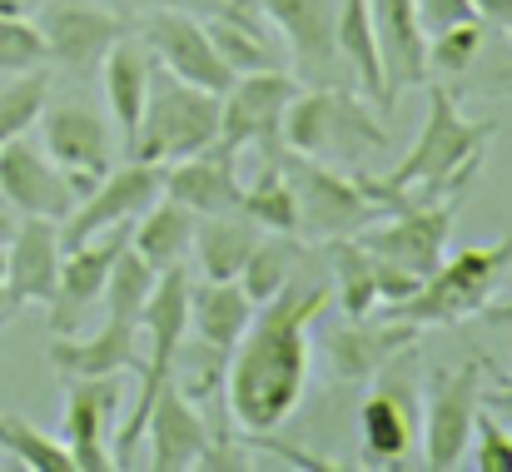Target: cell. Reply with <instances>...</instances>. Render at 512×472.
<instances>
[{
    "label": "cell",
    "instance_id": "cell-1",
    "mask_svg": "<svg viewBox=\"0 0 512 472\" xmlns=\"http://www.w3.org/2000/svg\"><path fill=\"white\" fill-rule=\"evenodd\" d=\"M329 284L289 279L274 299L254 304L244 338L229 353V413L244 433L269 438L284 418H294L309 388V333L329 309Z\"/></svg>",
    "mask_w": 512,
    "mask_h": 472
},
{
    "label": "cell",
    "instance_id": "cell-2",
    "mask_svg": "<svg viewBox=\"0 0 512 472\" xmlns=\"http://www.w3.org/2000/svg\"><path fill=\"white\" fill-rule=\"evenodd\" d=\"M493 120H468L453 100L448 85H428V115L418 140L408 145V155L388 169V179H368L373 199L393 214L408 194H448V189H468L473 174L483 169V150L493 140Z\"/></svg>",
    "mask_w": 512,
    "mask_h": 472
},
{
    "label": "cell",
    "instance_id": "cell-3",
    "mask_svg": "<svg viewBox=\"0 0 512 472\" xmlns=\"http://www.w3.org/2000/svg\"><path fill=\"white\" fill-rule=\"evenodd\" d=\"M512 274V234L478 244V249H458L453 259H443L408 299L383 304L388 318L433 328V323H458V318L483 314L493 304V294L503 289V279Z\"/></svg>",
    "mask_w": 512,
    "mask_h": 472
},
{
    "label": "cell",
    "instance_id": "cell-4",
    "mask_svg": "<svg viewBox=\"0 0 512 472\" xmlns=\"http://www.w3.org/2000/svg\"><path fill=\"white\" fill-rule=\"evenodd\" d=\"M284 150L304 159H353L388 150L383 120L348 90V85H319L299 90L284 110Z\"/></svg>",
    "mask_w": 512,
    "mask_h": 472
},
{
    "label": "cell",
    "instance_id": "cell-5",
    "mask_svg": "<svg viewBox=\"0 0 512 472\" xmlns=\"http://www.w3.org/2000/svg\"><path fill=\"white\" fill-rule=\"evenodd\" d=\"M219 140V95L184 85L170 70H150V95H145V115L140 130L130 140V159H150V164H174L184 155H199Z\"/></svg>",
    "mask_w": 512,
    "mask_h": 472
},
{
    "label": "cell",
    "instance_id": "cell-6",
    "mask_svg": "<svg viewBox=\"0 0 512 472\" xmlns=\"http://www.w3.org/2000/svg\"><path fill=\"white\" fill-rule=\"evenodd\" d=\"M284 169L299 199V234L309 244H334L353 239L358 229H368L373 219H383L388 209L373 199L363 174H343L329 159H304L284 150Z\"/></svg>",
    "mask_w": 512,
    "mask_h": 472
},
{
    "label": "cell",
    "instance_id": "cell-7",
    "mask_svg": "<svg viewBox=\"0 0 512 472\" xmlns=\"http://www.w3.org/2000/svg\"><path fill=\"white\" fill-rule=\"evenodd\" d=\"M463 194H468V189L408 194V199L393 209V219H383V224L373 219V224L358 229L353 239H358L368 254H378V259H388V264H398V269L428 279V274L448 259V234H453V214H458Z\"/></svg>",
    "mask_w": 512,
    "mask_h": 472
},
{
    "label": "cell",
    "instance_id": "cell-8",
    "mask_svg": "<svg viewBox=\"0 0 512 472\" xmlns=\"http://www.w3.org/2000/svg\"><path fill=\"white\" fill-rule=\"evenodd\" d=\"M299 95V85L284 70H249L234 75L219 95V140L224 150H259V159H284V110Z\"/></svg>",
    "mask_w": 512,
    "mask_h": 472
},
{
    "label": "cell",
    "instance_id": "cell-9",
    "mask_svg": "<svg viewBox=\"0 0 512 472\" xmlns=\"http://www.w3.org/2000/svg\"><path fill=\"white\" fill-rule=\"evenodd\" d=\"M130 30L140 35V45L155 55L160 70L179 75L184 85H199L209 95H224L234 70L219 60L204 20L194 10H179V5H145L140 15H130Z\"/></svg>",
    "mask_w": 512,
    "mask_h": 472
},
{
    "label": "cell",
    "instance_id": "cell-10",
    "mask_svg": "<svg viewBox=\"0 0 512 472\" xmlns=\"http://www.w3.org/2000/svg\"><path fill=\"white\" fill-rule=\"evenodd\" d=\"M483 358L463 368L428 373V418H423V463L433 472H453L473 443V418L483 408Z\"/></svg>",
    "mask_w": 512,
    "mask_h": 472
},
{
    "label": "cell",
    "instance_id": "cell-11",
    "mask_svg": "<svg viewBox=\"0 0 512 472\" xmlns=\"http://www.w3.org/2000/svg\"><path fill=\"white\" fill-rule=\"evenodd\" d=\"M165 194V164H150V159H125V164H110L100 174V184L60 219V244H80L100 229H115V224H135L155 199Z\"/></svg>",
    "mask_w": 512,
    "mask_h": 472
},
{
    "label": "cell",
    "instance_id": "cell-12",
    "mask_svg": "<svg viewBox=\"0 0 512 472\" xmlns=\"http://www.w3.org/2000/svg\"><path fill=\"white\" fill-rule=\"evenodd\" d=\"M85 194L75 189V179L45 155V145H35L30 135H15L0 145V204L10 214L25 219H65Z\"/></svg>",
    "mask_w": 512,
    "mask_h": 472
},
{
    "label": "cell",
    "instance_id": "cell-13",
    "mask_svg": "<svg viewBox=\"0 0 512 472\" xmlns=\"http://www.w3.org/2000/svg\"><path fill=\"white\" fill-rule=\"evenodd\" d=\"M35 125H40L45 155L75 179L80 194H90V189L100 184V174L115 164V140H110L115 130H110L105 115H100L95 105H85V100H60V105L45 100V110H40Z\"/></svg>",
    "mask_w": 512,
    "mask_h": 472
},
{
    "label": "cell",
    "instance_id": "cell-14",
    "mask_svg": "<svg viewBox=\"0 0 512 472\" xmlns=\"http://www.w3.org/2000/svg\"><path fill=\"white\" fill-rule=\"evenodd\" d=\"M40 40H45V55L75 75L95 70L105 60V50L130 35V15L115 10V5H90V0H50L35 20Z\"/></svg>",
    "mask_w": 512,
    "mask_h": 472
},
{
    "label": "cell",
    "instance_id": "cell-15",
    "mask_svg": "<svg viewBox=\"0 0 512 472\" xmlns=\"http://www.w3.org/2000/svg\"><path fill=\"white\" fill-rule=\"evenodd\" d=\"M358 433H363L368 463H378V468H393V463H403L418 448V438H423V408H418V388L398 368V358L373 378V393H368V403L358 413Z\"/></svg>",
    "mask_w": 512,
    "mask_h": 472
},
{
    "label": "cell",
    "instance_id": "cell-16",
    "mask_svg": "<svg viewBox=\"0 0 512 472\" xmlns=\"http://www.w3.org/2000/svg\"><path fill=\"white\" fill-rule=\"evenodd\" d=\"M125 244H130V224H115V229H100V234H90V239L65 249L60 279H55V299L45 304L50 309V333H75L80 328L85 309L100 304L110 264H115V254Z\"/></svg>",
    "mask_w": 512,
    "mask_h": 472
},
{
    "label": "cell",
    "instance_id": "cell-17",
    "mask_svg": "<svg viewBox=\"0 0 512 472\" xmlns=\"http://www.w3.org/2000/svg\"><path fill=\"white\" fill-rule=\"evenodd\" d=\"M125 388L120 373L105 378H70L65 393V448L75 458V472H110V428L120 423Z\"/></svg>",
    "mask_w": 512,
    "mask_h": 472
},
{
    "label": "cell",
    "instance_id": "cell-18",
    "mask_svg": "<svg viewBox=\"0 0 512 472\" xmlns=\"http://www.w3.org/2000/svg\"><path fill=\"white\" fill-rule=\"evenodd\" d=\"M150 472H189L209 468L214 458V433L204 423V413L194 408L189 393H179L174 383H165L150 403Z\"/></svg>",
    "mask_w": 512,
    "mask_h": 472
},
{
    "label": "cell",
    "instance_id": "cell-19",
    "mask_svg": "<svg viewBox=\"0 0 512 472\" xmlns=\"http://www.w3.org/2000/svg\"><path fill=\"white\" fill-rule=\"evenodd\" d=\"M259 10L274 20V30L289 40L294 65L329 85L339 75V45H334V20H339V0H259Z\"/></svg>",
    "mask_w": 512,
    "mask_h": 472
},
{
    "label": "cell",
    "instance_id": "cell-20",
    "mask_svg": "<svg viewBox=\"0 0 512 472\" xmlns=\"http://www.w3.org/2000/svg\"><path fill=\"white\" fill-rule=\"evenodd\" d=\"M60 224L55 219H20L15 234L5 239V294L15 309L25 304H50L55 279H60Z\"/></svg>",
    "mask_w": 512,
    "mask_h": 472
},
{
    "label": "cell",
    "instance_id": "cell-21",
    "mask_svg": "<svg viewBox=\"0 0 512 472\" xmlns=\"http://www.w3.org/2000/svg\"><path fill=\"white\" fill-rule=\"evenodd\" d=\"M418 323H403V318H388L383 323H368V318H348L343 328H334L324 343H329V358H334V373L339 383H373L393 358H403L413 343H418Z\"/></svg>",
    "mask_w": 512,
    "mask_h": 472
},
{
    "label": "cell",
    "instance_id": "cell-22",
    "mask_svg": "<svg viewBox=\"0 0 512 472\" xmlns=\"http://www.w3.org/2000/svg\"><path fill=\"white\" fill-rule=\"evenodd\" d=\"M165 194L179 199L184 209H194L199 219L204 214L239 209V194H244V184H239V155L224 150V145H209L199 155L174 159V164H165Z\"/></svg>",
    "mask_w": 512,
    "mask_h": 472
},
{
    "label": "cell",
    "instance_id": "cell-23",
    "mask_svg": "<svg viewBox=\"0 0 512 472\" xmlns=\"http://www.w3.org/2000/svg\"><path fill=\"white\" fill-rule=\"evenodd\" d=\"M140 343H135V323L105 318L90 338H55L50 343V368L60 378H105V373H130L140 368Z\"/></svg>",
    "mask_w": 512,
    "mask_h": 472
},
{
    "label": "cell",
    "instance_id": "cell-24",
    "mask_svg": "<svg viewBox=\"0 0 512 472\" xmlns=\"http://www.w3.org/2000/svg\"><path fill=\"white\" fill-rule=\"evenodd\" d=\"M105 105L115 115V135L120 145L130 150L135 130H140V115H145V95H150V70H155V55L140 45V35H120L110 50H105Z\"/></svg>",
    "mask_w": 512,
    "mask_h": 472
},
{
    "label": "cell",
    "instance_id": "cell-25",
    "mask_svg": "<svg viewBox=\"0 0 512 472\" xmlns=\"http://www.w3.org/2000/svg\"><path fill=\"white\" fill-rule=\"evenodd\" d=\"M194 224H199V214H194V209H184L179 199L160 194V199H155V204L130 224V249H135L155 274L179 269V264H184V254H189V244H194Z\"/></svg>",
    "mask_w": 512,
    "mask_h": 472
},
{
    "label": "cell",
    "instance_id": "cell-26",
    "mask_svg": "<svg viewBox=\"0 0 512 472\" xmlns=\"http://www.w3.org/2000/svg\"><path fill=\"white\" fill-rule=\"evenodd\" d=\"M249 318H254V304L239 289V279H224V284L204 279V289L189 284V328H194L199 343H209L219 353H234V343L244 338Z\"/></svg>",
    "mask_w": 512,
    "mask_h": 472
},
{
    "label": "cell",
    "instance_id": "cell-27",
    "mask_svg": "<svg viewBox=\"0 0 512 472\" xmlns=\"http://www.w3.org/2000/svg\"><path fill=\"white\" fill-rule=\"evenodd\" d=\"M334 45H339L343 70H353L363 100L388 115V100H383V60H378V35H373V10H368V0H339Z\"/></svg>",
    "mask_w": 512,
    "mask_h": 472
},
{
    "label": "cell",
    "instance_id": "cell-28",
    "mask_svg": "<svg viewBox=\"0 0 512 472\" xmlns=\"http://www.w3.org/2000/svg\"><path fill=\"white\" fill-rule=\"evenodd\" d=\"M259 224L254 219H244L239 209H229V214H204L199 224H194V254H199V269H204V279H239V269H244V259H249V249L259 244Z\"/></svg>",
    "mask_w": 512,
    "mask_h": 472
},
{
    "label": "cell",
    "instance_id": "cell-29",
    "mask_svg": "<svg viewBox=\"0 0 512 472\" xmlns=\"http://www.w3.org/2000/svg\"><path fill=\"white\" fill-rule=\"evenodd\" d=\"M204 30H209L219 60H224L234 75H249V70H279V55H274V45L264 40V20H259V15L209 10Z\"/></svg>",
    "mask_w": 512,
    "mask_h": 472
},
{
    "label": "cell",
    "instance_id": "cell-30",
    "mask_svg": "<svg viewBox=\"0 0 512 472\" xmlns=\"http://www.w3.org/2000/svg\"><path fill=\"white\" fill-rule=\"evenodd\" d=\"M239 214L254 219L264 234H299V199H294V184H289L284 159H269V164L259 169V179L244 184Z\"/></svg>",
    "mask_w": 512,
    "mask_h": 472
},
{
    "label": "cell",
    "instance_id": "cell-31",
    "mask_svg": "<svg viewBox=\"0 0 512 472\" xmlns=\"http://www.w3.org/2000/svg\"><path fill=\"white\" fill-rule=\"evenodd\" d=\"M294 259H299L294 234H259V244L249 249V259H244V269H239V289L249 294V304L274 299V294L294 279Z\"/></svg>",
    "mask_w": 512,
    "mask_h": 472
},
{
    "label": "cell",
    "instance_id": "cell-32",
    "mask_svg": "<svg viewBox=\"0 0 512 472\" xmlns=\"http://www.w3.org/2000/svg\"><path fill=\"white\" fill-rule=\"evenodd\" d=\"M155 269L125 244L120 254H115V264H110V279H105V318H120V323H135L140 328V309H145V299H150V289H155Z\"/></svg>",
    "mask_w": 512,
    "mask_h": 472
},
{
    "label": "cell",
    "instance_id": "cell-33",
    "mask_svg": "<svg viewBox=\"0 0 512 472\" xmlns=\"http://www.w3.org/2000/svg\"><path fill=\"white\" fill-rule=\"evenodd\" d=\"M0 448L15 453V463L30 472H75V458L65 443H55L50 433H40L35 423H25L20 413L0 408Z\"/></svg>",
    "mask_w": 512,
    "mask_h": 472
},
{
    "label": "cell",
    "instance_id": "cell-34",
    "mask_svg": "<svg viewBox=\"0 0 512 472\" xmlns=\"http://www.w3.org/2000/svg\"><path fill=\"white\" fill-rule=\"evenodd\" d=\"M334 279H339V304L348 318H368L378 309L373 254H368L358 239H334Z\"/></svg>",
    "mask_w": 512,
    "mask_h": 472
},
{
    "label": "cell",
    "instance_id": "cell-35",
    "mask_svg": "<svg viewBox=\"0 0 512 472\" xmlns=\"http://www.w3.org/2000/svg\"><path fill=\"white\" fill-rule=\"evenodd\" d=\"M45 100H50V75H45V65L10 75V80L0 85V145L15 140V135H30L35 120H40V110H45Z\"/></svg>",
    "mask_w": 512,
    "mask_h": 472
},
{
    "label": "cell",
    "instance_id": "cell-36",
    "mask_svg": "<svg viewBox=\"0 0 512 472\" xmlns=\"http://www.w3.org/2000/svg\"><path fill=\"white\" fill-rule=\"evenodd\" d=\"M50 65L45 40L35 30V20H20L10 0H0V75H20V70H40Z\"/></svg>",
    "mask_w": 512,
    "mask_h": 472
},
{
    "label": "cell",
    "instance_id": "cell-37",
    "mask_svg": "<svg viewBox=\"0 0 512 472\" xmlns=\"http://www.w3.org/2000/svg\"><path fill=\"white\" fill-rule=\"evenodd\" d=\"M478 45H483V20H463V25H448L438 35H428V70H443V75H463L473 60H478Z\"/></svg>",
    "mask_w": 512,
    "mask_h": 472
},
{
    "label": "cell",
    "instance_id": "cell-38",
    "mask_svg": "<svg viewBox=\"0 0 512 472\" xmlns=\"http://www.w3.org/2000/svg\"><path fill=\"white\" fill-rule=\"evenodd\" d=\"M473 463L478 472H512V433L493 418V413H483L478 408V418H473Z\"/></svg>",
    "mask_w": 512,
    "mask_h": 472
},
{
    "label": "cell",
    "instance_id": "cell-39",
    "mask_svg": "<svg viewBox=\"0 0 512 472\" xmlns=\"http://www.w3.org/2000/svg\"><path fill=\"white\" fill-rule=\"evenodd\" d=\"M413 10H418V25H423V35H438V30H448V25L478 20L473 0H413Z\"/></svg>",
    "mask_w": 512,
    "mask_h": 472
},
{
    "label": "cell",
    "instance_id": "cell-40",
    "mask_svg": "<svg viewBox=\"0 0 512 472\" xmlns=\"http://www.w3.org/2000/svg\"><path fill=\"white\" fill-rule=\"evenodd\" d=\"M483 403L493 408V413H503V423H512V373L503 378V383H483Z\"/></svg>",
    "mask_w": 512,
    "mask_h": 472
},
{
    "label": "cell",
    "instance_id": "cell-41",
    "mask_svg": "<svg viewBox=\"0 0 512 472\" xmlns=\"http://www.w3.org/2000/svg\"><path fill=\"white\" fill-rule=\"evenodd\" d=\"M473 10H478V20L512 30V0H473Z\"/></svg>",
    "mask_w": 512,
    "mask_h": 472
},
{
    "label": "cell",
    "instance_id": "cell-42",
    "mask_svg": "<svg viewBox=\"0 0 512 472\" xmlns=\"http://www.w3.org/2000/svg\"><path fill=\"white\" fill-rule=\"evenodd\" d=\"M125 5H135V10H145V5H179V10H219V0H125Z\"/></svg>",
    "mask_w": 512,
    "mask_h": 472
},
{
    "label": "cell",
    "instance_id": "cell-43",
    "mask_svg": "<svg viewBox=\"0 0 512 472\" xmlns=\"http://www.w3.org/2000/svg\"><path fill=\"white\" fill-rule=\"evenodd\" d=\"M219 10H229V15H259V20H264L259 0H219Z\"/></svg>",
    "mask_w": 512,
    "mask_h": 472
},
{
    "label": "cell",
    "instance_id": "cell-44",
    "mask_svg": "<svg viewBox=\"0 0 512 472\" xmlns=\"http://www.w3.org/2000/svg\"><path fill=\"white\" fill-rule=\"evenodd\" d=\"M483 318H488L493 328H512V304H488V309H483Z\"/></svg>",
    "mask_w": 512,
    "mask_h": 472
},
{
    "label": "cell",
    "instance_id": "cell-45",
    "mask_svg": "<svg viewBox=\"0 0 512 472\" xmlns=\"http://www.w3.org/2000/svg\"><path fill=\"white\" fill-rule=\"evenodd\" d=\"M10 234H15V214H10V209H5V204H0V244H5V239H10Z\"/></svg>",
    "mask_w": 512,
    "mask_h": 472
},
{
    "label": "cell",
    "instance_id": "cell-46",
    "mask_svg": "<svg viewBox=\"0 0 512 472\" xmlns=\"http://www.w3.org/2000/svg\"><path fill=\"white\" fill-rule=\"evenodd\" d=\"M15 314V304H10V294H5V279H0V323Z\"/></svg>",
    "mask_w": 512,
    "mask_h": 472
}]
</instances>
